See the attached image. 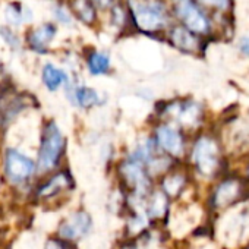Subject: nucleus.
<instances>
[{"mask_svg": "<svg viewBox=\"0 0 249 249\" xmlns=\"http://www.w3.org/2000/svg\"><path fill=\"white\" fill-rule=\"evenodd\" d=\"M129 11L142 31L156 33L169 25V12L161 0H129Z\"/></svg>", "mask_w": 249, "mask_h": 249, "instance_id": "obj_1", "label": "nucleus"}, {"mask_svg": "<svg viewBox=\"0 0 249 249\" xmlns=\"http://www.w3.org/2000/svg\"><path fill=\"white\" fill-rule=\"evenodd\" d=\"M175 17L189 31L207 37L213 33V22L207 11L202 9L195 0H170Z\"/></svg>", "mask_w": 249, "mask_h": 249, "instance_id": "obj_2", "label": "nucleus"}, {"mask_svg": "<svg viewBox=\"0 0 249 249\" xmlns=\"http://www.w3.org/2000/svg\"><path fill=\"white\" fill-rule=\"evenodd\" d=\"M65 150V137L56 122H49L43 131L38 153V169L41 172L52 170L60 161Z\"/></svg>", "mask_w": 249, "mask_h": 249, "instance_id": "obj_3", "label": "nucleus"}, {"mask_svg": "<svg viewBox=\"0 0 249 249\" xmlns=\"http://www.w3.org/2000/svg\"><path fill=\"white\" fill-rule=\"evenodd\" d=\"M220 144L208 134L199 135L192 147V161L196 170L204 176H211L220 166Z\"/></svg>", "mask_w": 249, "mask_h": 249, "instance_id": "obj_4", "label": "nucleus"}, {"mask_svg": "<svg viewBox=\"0 0 249 249\" xmlns=\"http://www.w3.org/2000/svg\"><path fill=\"white\" fill-rule=\"evenodd\" d=\"M156 145L173 157H180L185 151V137L182 131L170 123H161L156 129Z\"/></svg>", "mask_w": 249, "mask_h": 249, "instance_id": "obj_5", "label": "nucleus"}, {"mask_svg": "<svg viewBox=\"0 0 249 249\" xmlns=\"http://www.w3.org/2000/svg\"><path fill=\"white\" fill-rule=\"evenodd\" d=\"M34 170H36V164L28 156H25L17 150L6 151L5 172L11 182H14V183L25 182L27 179H30L33 176Z\"/></svg>", "mask_w": 249, "mask_h": 249, "instance_id": "obj_6", "label": "nucleus"}, {"mask_svg": "<svg viewBox=\"0 0 249 249\" xmlns=\"http://www.w3.org/2000/svg\"><path fill=\"white\" fill-rule=\"evenodd\" d=\"M169 40L180 52L195 54L202 50V37L189 31L183 25H175L169 31Z\"/></svg>", "mask_w": 249, "mask_h": 249, "instance_id": "obj_7", "label": "nucleus"}, {"mask_svg": "<svg viewBox=\"0 0 249 249\" xmlns=\"http://www.w3.org/2000/svg\"><path fill=\"white\" fill-rule=\"evenodd\" d=\"M167 110L176 117V120H179L180 124H183L186 128H195L202 120V114H204L201 104H198L194 100H186V101L173 104L167 107Z\"/></svg>", "mask_w": 249, "mask_h": 249, "instance_id": "obj_8", "label": "nucleus"}, {"mask_svg": "<svg viewBox=\"0 0 249 249\" xmlns=\"http://www.w3.org/2000/svg\"><path fill=\"white\" fill-rule=\"evenodd\" d=\"M89 227H91L89 215L84 211H79V213H75L73 215H71L68 220H65L60 224L59 234L65 239L73 240V239H78V237L87 234Z\"/></svg>", "mask_w": 249, "mask_h": 249, "instance_id": "obj_9", "label": "nucleus"}, {"mask_svg": "<svg viewBox=\"0 0 249 249\" xmlns=\"http://www.w3.org/2000/svg\"><path fill=\"white\" fill-rule=\"evenodd\" d=\"M122 173L126 182L132 185V188L137 192H145V188L148 186V178L142 161H140L135 157L129 159L122 164Z\"/></svg>", "mask_w": 249, "mask_h": 249, "instance_id": "obj_10", "label": "nucleus"}, {"mask_svg": "<svg viewBox=\"0 0 249 249\" xmlns=\"http://www.w3.org/2000/svg\"><path fill=\"white\" fill-rule=\"evenodd\" d=\"M56 27L53 24H43L38 28H34L28 34V44L34 52L38 53H46L50 43L56 37Z\"/></svg>", "mask_w": 249, "mask_h": 249, "instance_id": "obj_11", "label": "nucleus"}, {"mask_svg": "<svg viewBox=\"0 0 249 249\" xmlns=\"http://www.w3.org/2000/svg\"><path fill=\"white\" fill-rule=\"evenodd\" d=\"M240 191V183L234 179L224 180L218 185L214 194V204L215 207H226L229 205L234 198H237Z\"/></svg>", "mask_w": 249, "mask_h": 249, "instance_id": "obj_12", "label": "nucleus"}, {"mask_svg": "<svg viewBox=\"0 0 249 249\" xmlns=\"http://www.w3.org/2000/svg\"><path fill=\"white\" fill-rule=\"evenodd\" d=\"M41 76H43L44 85H46L47 89H50V91L59 89L62 85H65V82H66V79H68L66 73H65L62 69H59L57 66H54L53 63H47V65L43 68Z\"/></svg>", "mask_w": 249, "mask_h": 249, "instance_id": "obj_13", "label": "nucleus"}, {"mask_svg": "<svg viewBox=\"0 0 249 249\" xmlns=\"http://www.w3.org/2000/svg\"><path fill=\"white\" fill-rule=\"evenodd\" d=\"M72 183L71 180V176L65 172L62 173H57L56 176H53L46 185H43L40 188V195L44 196V198H49V196H53V195H57L60 191L69 188Z\"/></svg>", "mask_w": 249, "mask_h": 249, "instance_id": "obj_14", "label": "nucleus"}, {"mask_svg": "<svg viewBox=\"0 0 249 249\" xmlns=\"http://www.w3.org/2000/svg\"><path fill=\"white\" fill-rule=\"evenodd\" d=\"M5 17L8 19V22L14 27H21L24 22H30L33 15L31 12L28 11L27 6H24L22 3L19 2H15V3H9L6 6V11H5Z\"/></svg>", "mask_w": 249, "mask_h": 249, "instance_id": "obj_15", "label": "nucleus"}, {"mask_svg": "<svg viewBox=\"0 0 249 249\" xmlns=\"http://www.w3.org/2000/svg\"><path fill=\"white\" fill-rule=\"evenodd\" d=\"M75 103L82 108H91L95 107L100 103V95L94 88L89 87H79L73 91Z\"/></svg>", "mask_w": 249, "mask_h": 249, "instance_id": "obj_16", "label": "nucleus"}, {"mask_svg": "<svg viewBox=\"0 0 249 249\" xmlns=\"http://www.w3.org/2000/svg\"><path fill=\"white\" fill-rule=\"evenodd\" d=\"M72 11L85 24L91 25L95 21V5L91 0H73Z\"/></svg>", "mask_w": 249, "mask_h": 249, "instance_id": "obj_17", "label": "nucleus"}, {"mask_svg": "<svg viewBox=\"0 0 249 249\" xmlns=\"http://www.w3.org/2000/svg\"><path fill=\"white\" fill-rule=\"evenodd\" d=\"M88 69L92 75H104L110 69V57L101 52H92L88 59Z\"/></svg>", "mask_w": 249, "mask_h": 249, "instance_id": "obj_18", "label": "nucleus"}, {"mask_svg": "<svg viewBox=\"0 0 249 249\" xmlns=\"http://www.w3.org/2000/svg\"><path fill=\"white\" fill-rule=\"evenodd\" d=\"M195 2L202 9H208L220 15H227L233 8V0H195Z\"/></svg>", "mask_w": 249, "mask_h": 249, "instance_id": "obj_19", "label": "nucleus"}, {"mask_svg": "<svg viewBox=\"0 0 249 249\" xmlns=\"http://www.w3.org/2000/svg\"><path fill=\"white\" fill-rule=\"evenodd\" d=\"M185 185V179L182 175H172V176H167L163 182V188H164V192L169 194V195H178L180 192V189L183 188Z\"/></svg>", "mask_w": 249, "mask_h": 249, "instance_id": "obj_20", "label": "nucleus"}, {"mask_svg": "<svg viewBox=\"0 0 249 249\" xmlns=\"http://www.w3.org/2000/svg\"><path fill=\"white\" fill-rule=\"evenodd\" d=\"M166 205H167V201H166L164 194H161V192L154 194L153 198H151L150 207H148L150 215L151 217H160V215H163L164 211H166Z\"/></svg>", "mask_w": 249, "mask_h": 249, "instance_id": "obj_21", "label": "nucleus"}, {"mask_svg": "<svg viewBox=\"0 0 249 249\" xmlns=\"http://www.w3.org/2000/svg\"><path fill=\"white\" fill-rule=\"evenodd\" d=\"M0 36H2V38L12 47V49H19L21 43H19V38L17 37V34H14V31L8 27H3L0 28Z\"/></svg>", "mask_w": 249, "mask_h": 249, "instance_id": "obj_22", "label": "nucleus"}, {"mask_svg": "<svg viewBox=\"0 0 249 249\" xmlns=\"http://www.w3.org/2000/svg\"><path fill=\"white\" fill-rule=\"evenodd\" d=\"M54 17H56L57 21L62 22V24H71V21H72L71 14H68V12H66L63 8H60V6L54 8Z\"/></svg>", "mask_w": 249, "mask_h": 249, "instance_id": "obj_23", "label": "nucleus"}, {"mask_svg": "<svg viewBox=\"0 0 249 249\" xmlns=\"http://www.w3.org/2000/svg\"><path fill=\"white\" fill-rule=\"evenodd\" d=\"M237 49H239V53L245 57H249V37L248 36H243L239 38V43H237Z\"/></svg>", "mask_w": 249, "mask_h": 249, "instance_id": "obj_24", "label": "nucleus"}, {"mask_svg": "<svg viewBox=\"0 0 249 249\" xmlns=\"http://www.w3.org/2000/svg\"><path fill=\"white\" fill-rule=\"evenodd\" d=\"M47 249H69V246L63 240H50Z\"/></svg>", "mask_w": 249, "mask_h": 249, "instance_id": "obj_25", "label": "nucleus"}, {"mask_svg": "<svg viewBox=\"0 0 249 249\" xmlns=\"http://www.w3.org/2000/svg\"><path fill=\"white\" fill-rule=\"evenodd\" d=\"M91 2H92L94 5H97L98 8H107V6L111 5L113 0H91Z\"/></svg>", "mask_w": 249, "mask_h": 249, "instance_id": "obj_26", "label": "nucleus"}, {"mask_svg": "<svg viewBox=\"0 0 249 249\" xmlns=\"http://www.w3.org/2000/svg\"><path fill=\"white\" fill-rule=\"evenodd\" d=\"M248 175H249V166H248Z\"/></svg>", "mask_w": 249, "mask_h": 249, "instance_id": "obj_27", "label": "nucleus"}]
</instances>
